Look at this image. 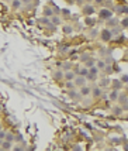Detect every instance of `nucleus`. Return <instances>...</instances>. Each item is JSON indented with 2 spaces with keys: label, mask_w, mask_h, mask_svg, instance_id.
<instances>
[{
  "label": "nucleus",
  "mask_w": 128,
  "mask_h": 151,
  "mask_svg": "<svg viewBox=\"0 0 128 151\" xmlns=\"http://www.w3.org/2000/svg\"><path fill=\"white\" fill-rule=\"evenodd\" d=\"M6 138H7V141H13V140H14V137L11 136V134H7V136H6Z\"/></svg>",
  "instance_id": "obj_17"
},
{
  "label": "nucleus",
  "mask_w": 128,
  "mask_h": 151,
  "mask_svg": "<svg viewBox=\"0 0 128 151\" xmlns=\"http://www.w3.org/2000/svg\"><path fill=\"white\" fill-rule=\"evenodd\" d=\"M100 35H102L103 41H110V40H111V31L110 30H103Z\"/></svg>",
  "instance_id": "obj_2"
},
{
  "label": "nucleus",
  "mask_w": 128,
  "mask_h": 151,
  "mask_svg": "<svg viewBox=\"0 0 128 151\" xmlns=\"http://www.w3.org/2000/svg\"><path fill=\"white\" fill-rule=\"evenodd\" d=\"M80 73L82 75H87V69H80Z\"/></svg>",
  "instance_id": "obj_23"
},
{
  "label": "nucleus",
  "mask_w": 128,
  "mask_h": 151,
  "mask_svg": "<svg viewBox=\"0 0 128 151\" xmlns=\"http://www.w3.org/2000/svg\"><path fill=\"white\" fill-rule=\"evenodd\" d=\"M1 147H3V150H10V147H11V143L6 140V141L1 143Z\"/></svg>",
  "instance_id": "obj_4"
},
{
  "label": "nucleus",
  "mask_w": 128,
  "mask_h": 151,
  "mask_svg": "<svg viewBox=\"0 0 128 151\" xmlns=\"http://www.w3.org/2000/svg\"><path fill=\"white\" fill-rule=\"evenodd\" d=\"M121 24H123V27H127V28H128V17L124 18L123 21H121Z\"/></svg>",
  "instance_id": "obj_11"
},
{
  "label": "nucleus",
  "mask_w": 128,
  "mask_h": 151,
  "mask_svg": "<svg viewBox=\"0 0 128 151\" xmlns=\"http://www.w3.org/2000/svg\"><path fill=\"white\" fill-rule=\"evenodd\" d=\"M23 3H30V0H21Z\"/></svg>",
  "instance_id": "obj_26"
},
{
  "label": "nucleus",
  "mask_w": 128,
  "mask_h": 151,
  "mask_svg": "<svg viewBox=\"0 0 128 151\" xmlns=\"http://www.w3.org/2000/svg\"><path fill=\"white\" fill-rule=\"evenodd\" d=\"M65 78H66L68 81H72V79L75 78V73H73V72H66V75H65Z\"/></svg>",
  "instance_id": "obj_7"
},
{
  "label": "nucleus",
  "mask_w": 128,
  "mask_h": 151,
  "mask_svg": "<svg viewBox=\"0 0 128 151\" xmlns=\"http://www.w3.org/2000/svg\"><path fill=\"white\" fill-rule=\"evenodd\" d=\"M4 137H6V133L4 131H0V140H3Z\"/></svg>",
  "instance_id": "obj_21"
},
{
  "label": "nucleus",
  "mask_w": 128,
  "mask_h": 151,
  "mask_svg": "<svg viewBox=\"0 0 128 151\" xmlns=\"http://www.w3.org/2000/svg\"><path fill=\"white\" fill-rule=\"evenodd\" d=\"M11 6H13L14 9H20V6H21V1H20V0H13Z\"/></svg>",
  "instance_id": "obj_5"
},
{
  "label": "nucleus",
  "mask_w": 128,
  "mask_h": 151,
  "mask_svg": "<svg viewBox=\"0 0 128 151\" xmlns=\"http://www.w3.org/2000/svg\"><path fill=\"white\" fill-rule=\"evenodd\" d=\"M66 88H68V89H72V88H73V83H72V82H68L66 83Z\"/></svg>",
  "instance_id": "obj_20"
},
{
  "label": "nucleus",
  "mask_w": 128,
  "mask_h": 151,
  "mask_svg": "<svg viewBox=\"0 0 128 151\" xmlns=\"http://www.w3.org/2000/svg\"><path fill=\"white\" fill-rule=\"evenodd\" d=\"M111 99H113V100L117 99V93H115V92H113V93H111Z\"/></svg>",
  "instance_id": "obj_24"
},
{
  "label": "nucleus",
  "mask_w": 128,
  "mask_h": 151,
  "mask_svg": "<svg viewBox=\"0 0 128 151\" xmlns=\"http://www.w3.org/2000/svg\"><path fill=\"white\" fill-rule=\"evenodd\" d=\"M96 72H97V68H94V66L90 68V73H92V75H96Z\"/></svg>",
  "instance_id": "obj_18"
},
{
  "label": "nucleus",
  "mask_w": 128,
  "mask_h": 151,
  "mask_svg": "<svg viewBox=\"0 0 128 151\" xmlns=\"http://www.w3.org/2000/svg\"><path fill=\"white\" fill-rule=\"evenodd\" d=\"M80 92H82V95H89V92H90V89H89L87 86H83Z\"/></svg>",
  "instance_id": "obj_8"
},
{
  "label": "nucleus",
  "mask_w": 128,
  "mask_h": 151,
  "mask_svg": "<svg viewBox=\"0 0 128 151\" xmlns=\"http://www.w3.org/2000/svg\"><path fill=\"white\" fill-rule=\"evenodd\" d=\"M99 68H104V62H99Z\"/></svg>",
  "instance_id": "obj_25"
},
{
  "label": "nucleus",
  "mask_w": 128,
  "mask_h": 151,
  "mask_svg": "<svg viewBox=\"0 0 128 151\" xmlns=\"http://www.w3.org/2000/svg\"><path fill=\"white\" fill-rule=\"evenodd\" d=\"M63 31H65V33H72V27L65 26V27H63Z\"/></svg>",
  "instance_id": "obj_12"
},
{
  "label": "nucleus",
  "mask_w": 128,
  "mask_h": 151,
  "mask_svg": "<svg viewBox=\"0 0 128 151\" xmlns=\"http://www.w3.org/2000/svg\"><path fill=\"white\" fill-rule=\"evenodd\" d=\"M97 1H102V0H97Z\"/></svg>",
  "instance_id": "obj_28"
},
{
  "label": "nucleus",
  "mask_w": 128,
  "mask_h": 151,
  "mask_svg": "<svg viewBox=\"0 0 128 151\" xmlns=\"http://www.w3.org/2000/svg\"><path fill=\"white\" fill-rule=\"evenodd\" d=\"M94 20H93V18H90V17H87L86 18V24H87V26H93V24H94Z\"/></svg>",
  "instance_id": "obj_10"
},
{
  "label": "nucleus",
  "mask_w": 128,
  "mask_h": 151,
  "mask_svg": "<svg viewBox=\"0 0 128 151\" xmlns=\"http://www.w3.org/2000/svg\"><path fill=\"white\" fill-rule=\"evenodd\" d=\"M14 151H23V148H14Z\"/></svg>",
  "instance_id": "obj_27"
},
{
  "label": "nucleus",
  "mask_w": 128,
  "mask_h": 151,
  "mask_svg": "<svg viewBox=\"0 0 128 151\" xmlns=\"http://www.w3.org/2000/svg\"><path fill=\"white\" fill-rule=\"evenodd\" d=\"M111 16H113L111 11H110V10H107V9H103L102 11H100V17H102L103 20H110Z\"/></svg>",
  "instance_id": "obj_1"
},
{
  "label": "nucleus",
  "mask_w": 128,
  "mask_h": 151,
  "mask_svg": "<svg viewBox=\"0 0 128 151\" xmlns=\"http://www.w3.org/2000/svg\"><path fill=\"white\" fill-rule=\"evenodd\" d=\"M93 93H94V96H99L100 93H102V92H100V89H97V88H96V89L93 91Z\"/></svg>",
  "instance_id": "obj_16"
},
{
  "label": "nucleus",
  "mask_w": 128,
  "mask_h": 151,
  "mask_svg": "<svg viewBox=\"0 0 128 151\" xmlns=\"http://www.w3.org/2000/svg\"><path fill=\"white\" fill-rule=\"evenodd\" d=\"M113 85H115V89H120V86H121V82H120V81H115V82H113Z\"/></svg>",
  "instance_id": "obj_14"
},
{
  "label": "nucleus",
  "mask_w": 128,
  "mask_h": 151,
  "mask_svg": "<svg viewBox=\"0 0 128 151\" xmlns=\"http://www.w3.org/2000/svg\"><path fill=\"white\" fill-rule=\"evenodd\" d=\"M0 129H1V127H0Z\"/></svg>",
  "instance_id": "obj_29"
},
{
  "label": "nucleus",
  "mask_w": 128,
  "mask_h": 151,
  "mask_svg": "<svg viewBox=\"0 0 128 151\" xmlns=\"http://www.w3.org/2000/svg\"><path fill=\"white\" fill-rule=\"evenodd\" d=\"M83 13L84 14H87V16H90V14L94 13V9H93V6L87 4V6H84V9H83Z\"/></svg>",
  "instance_id": "obj_3"
},
{
  "label": "nucleus",
  "mask_w": 128,
  "mask_h": 151,
  "mask_svg": "<svg viewBox=\"0 0 128 151\" xmlns=\"http://www.w3.org/2000/svg\"><path fill=\"white\" fill-rule=\"evenodd\" d=\"M52 14H53V11H52L51 9H48V7H47V9L44 10V16H47V17H51Z\"/></svg>",
  "instance_id": "obj_6"
},
{
  "label": "nucleus",
  "mask_w": 128,
  "mask_h": 151,
  "mask_svg": "<svg viewBox=\"0 0 128 151\" xmlns=\"http://www.w3.org/2000/svg\"><path fill=\"white\" fill-rule=\"evenodd\" d=\"M120 10H121L123 13H127L128 14V7H127V6H125V7H120Z\"/></svg>",
  "instance_id": "obj_19"
},
{
  "label": "nucleus",
  "mask_w": 128,
  "mask_h": 151,
  "mask_svg": "<svg viewBox=\"0 0 128 151\" xmlns=\"http://www.w3.org/2000/svg\"><path fill=\"white\" fill-rule=\"evenodd\" d=\"M55 78H56V79L63 78V76H62V72H59V71H58V72H55Z\"/></svg>",
  "instance_id": "obj_13"
},
{
  "label": "nucleus",
  "mask_w": 128,
  "mask_h": 151,
  "mask_svg": "<svg viewBox=\"0 0 128 151\" xmlns=\"http://www.w3.org/2000/svg\"><path fill=\"white\" fill-rule=\"evenodd\" d=\"M52 23H53V24H59V23H61V20H59L58 17H52Z\"/></svg>",
  "instance_id": "obj_15"
},
{
  "label": "nucleus",
  "mask_w": 128,
  "mask_h": 151,
  "mask_svg": "<svg viewBox=\"0 0 128 151\" xmlns=\"http://www.w3.org/2000/svg\"><path fill=\"white\" fill-rule=\"evenodd\" d=\"M84 82H86V79H84V78L76 79V85H84Z\"/></svg>",
  "instance_id": "obj_9"
},
{
  "label": "nucleus",
  "mask_w": 128,
  "mask_h": 151,
  "mask_svg": "<svg viewBox=\"0 0 128 151\" xmlns=\"http://www.w3.org/2000/svg\"><path fill=\"white\" fill-rule=\"evenodd\" d=\"M121 81H123V82H128V76L127 75H124L123 78H121Z\"/></svg>",
  "instance_id": "obj_22"
}]
</instances>
